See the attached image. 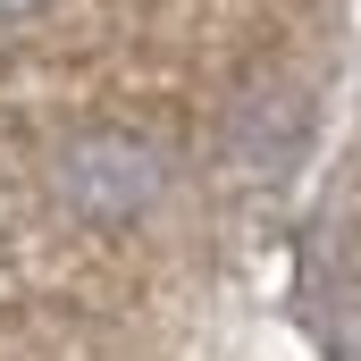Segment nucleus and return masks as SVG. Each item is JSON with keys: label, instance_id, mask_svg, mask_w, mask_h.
Returning a JSON list of instances; mask_svg holds the SVG:
<instances>
[{"label": "nucleus", "instance_id": "1", "mask_svg": "<svg viewBox=\"0 0 361 361\" xmlns=\"http://www.w3.org/2000/svg\"><path fill=\"white\" fill-rule=\"evenodd\" d=\"M160 185H169L160 152H152L143 135H126V126H92V135H76V143L59 152V193H68L85 219H101V227L143 219V210L160 202Z\"/></svg>", "mask_w": 361, "mask_h": 361}, {"label": "nucleus", "instance_id": "2", "mask_svg": "<svg viewBox=\"0 0 361 361\" xmlns=\"http://www.w3.org/2000/svg\"><path fill=\"white\" fill-rule=\"evenodd\" d=\"M302 319L328 361H361V235L336 219L302 244Z\"/></svg>", "mask_w": 361, "mask_h": 361}, {"label": "nucleus", "instance_id": "3", "mask_svg": "<svg viewBox=\"0 0 361 361\" xmlns=\"http://www.w3.org/2000/svg\"><path fill=\"white\" fill-rule=\"evenodd\" d=\"M25 8H42V0H0V17H25Z\"/></svg>", "mask_w": 361, "mask_h": 361}]
</instances>
